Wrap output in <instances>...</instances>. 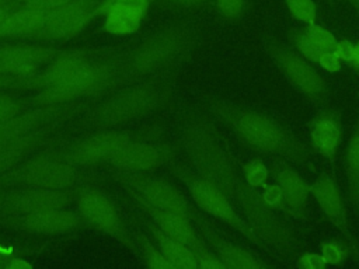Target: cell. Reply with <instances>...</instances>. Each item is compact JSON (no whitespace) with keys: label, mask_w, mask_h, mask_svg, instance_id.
<instances>
[{"label":"cell","mask_w":359,"mask_h":269,"mask_svg":"<svg viewBox=\"0 0 359 269\" xmlns=\"http://www.w3.org/2000/svg\"><path fill=\"white\" fill-rule=\"evenodd\" d=\"M170 168H171V172L187 186L195 206L199 210L227 224L230 228L237 231L243 238H245L251 244L264 247V244L255 235V233L250 228L244 217H241L236 212L234 205L217 186H215L212 182L206 181L199 174L188 170L184 165L171 163Z\"/></svg>","instance_id":"7"},{"label":"cell","mask_w":359,"mask_h":269,"mask_svg":"<svg viewBox=\"0 0 359 269\" xmlns=\"http://www.w3.org/2000/svg\"><path fill=\"white\" fill-rule=\"evenodd\" d=\"M212 1L215 4L217 14L229 22L240 21L245 15L250 7L248 0H212Z\"/></svg>","instance_id":"32"},{"label":"cell","mask_w":359,"mask_h":269,"mask_svg":"<svg viewBox=\"0 0 359 269\" xmlns=\"http://www.w3.org/2000/svg\"><path fill=\"white\" fill-rule=\"evenodd\" d=\"M296 266H299L302 269H324L328 265L321 254L306 252L297 258Z\"/></svg>","instance_id":"40"},{"label":"cell","mask_w":359,"mask_h":269,"mask_svg":"<svg viewBox=\"0 0 359 269\" xmlns=\"http://www.w3.org/2000/svg\"><path fill=\"white\" fill-rule=\"evenodd\" d=\"M73 119L63 118L53 120L34 132L15 137L0 146V175L10 171L25 158L31 157L36 150L48 146L60 134L62 126Z\"/></svg>","instance_id":"19"},{"label":"cell","mask_w":359,"mask_h":269,"mask_svg":"<svg viewBox=\"0 0 359 269\" xmlns=\"http://www.w3.org/2000/svg\"><path fill=\"white\" fill-rule=\"evenodd\" d=\"M172 158L174 150L170 146L140 134L116 151L105 165L119 172H149L171 163Z\"/></svg>","instance_id":"16"},{"label":"cell","mask_w":359,"mask_h":269,"mask_svg":"<svg viewBox=\"0 0 359 269\" xmlns=\"http://www.w3.org/2000/svg\"><path fill=\"white\" fill-rule=\"evenodd\" d=\"M121 50L112 49L105 56L88 63L67 80L35 91L28 98L32 106L62 105L76 101H87L88 98H100L116 87L121 67Z\"/></svg>","instance_id":"5"},{"label":"cell","mask_w":359,"mask_h":269,"mask_svg":"<svg viewBox=\"0 0 359 269\" xmlns=\"http://www.w3.org/2000/svg\"><path fill=\"white\" fill-rule=\"evenodd\" d=\"M0 224L32 235H63L87 227L77 210L74 212L67 207L1 216Z\"/></svg>","instance_id":"14"},{"label":"cell","mask_w":359,"mask_h":269,"mask_svg":"<svg viewBox=\"0 0 359 269\" xmlns=\"http://www.w3.org/2000/svg\"><path fill=\"white\" fill-rule=\"evenodd\" d=\"M289 41L290 43L294 46V49L304 56L307 60H310L311 63H317V59L320 57V55L323 53V50H320L306 35V32L303 31V28L300 29H294L293 32L289 34Z\"/></svg>","instance_id":"35"},{"label":"cell","mask_w":359,"mask_h":269,"mask_svg":"<svg viewBox=\"0 0 359 269\" xmlns=\"http://www.w3.org/2000/svg\"><path fill=\"white\" fill-rule=\"evenodd\" d=\"M15 81H17L15 77L6 76V74H0V91H1V90H11Z\"/></svg>","instance_id":"45"},{"label":"cell","mask_w":359,"mask_h":269,"mask_svg":"<svg viewBox=\"0 0 359 269\" xmlns=\"http://www.w3.org/2000/svg\"><path fill=\"white\" fill-rule=\"evenodd\" d=\"M142 210L146 213V216L165 234L174 237L175 240L184 242L189 248L196 245L202 237L199 235V231L194 226L192 220L181 213L171 212V210H164L154 207L142 199L137 198H130Z\"/></svg>","instance_id":"23"},{"label":"cell","mask_w":359,"mask_h":269,"mask_svg":"<svg viewBox=\"0 0 359 269\" xmlns=\"http://www.w3.org/2000/svg\"><path fill=\"white\" fill-rule=\"evenodd\" d=\"M74 202L77 213L81 216L87 227L116 240L139 258L133 234L126 228L114 200L101 188L88 184L79 186L76 189Z\"/></svg>","instance_id":"8"},{"label":"cell","mask_w":359,"mask_h":269,"mask_svg":"<svg viewBox=\"0 0 359 269\" xmlns=\"http://www.w3.org/2000/svg\"><path fill=\"white\" fill-rule=\"evenodd\" d=\"M208 109L247 149L258 154L283 157L299 165L310 164L307 147L282 123L266 113L219 99L209 101Z\"/></svg>","instance_id":"3"},{"label":"cell","mask_w":359,"mask_h":269,"mask_svg":"<svg viewBox=\"0 0 359 269\" xmlns=\"http://www.w3.org/2000/svg\"><path fill=\"white\" fill-rule=\"evenodd\" d=\"M181 144L195 172L217 186L243 210L244 220L264 245L283 254L293 251L289 228L265 205L261 192L244 181L209 116L192 112L182 126Z\"/></svg>","instance_id":"1"},{"label":"cell","mask_w":359,"mask_h":269,"mask_svg":"<svg viewBox=\"0 0 359 269\" xmlns=\"http://www.w3.org/2000/svg\"><path fill=\"white\" fill-rule=\"evenodd\" d=\"M151 1L144 0H102L100 17L104 18L102 28L115 36L135 34L144 20Z\"/></svg>","instance_id":"22"},{"label":"cell","mask_w":359,"mask_h":269,"mask_svg":"<svg viewBox=\"0 0 359 269\" xmlns=\"http://www.w3.org/2000/svg\"><path fill=\"white\" fill-rule=\"evenodd\" d=\"M72 0H22V7L39 10L43 13H52Z\"/></svg>","instance_id":"39"},{"label":"cell","mask_w":359,"mask_h":269,"mask_svg":"<svg viewBox=\"0 0 359 269\" xmlns=\"http://www.w3.org/2000/svg\"><path fill=\"white\" fill-rule=\"evenodd\" d=\"M136 132L121 129H95L93 133L70 143L57 144L56 140L49 143L45 150L76 167L87 168L98 164H107L116 151L126 143L137 137Z\"/></svg>","instance_id":"9"},{"label":"cell","mask_w":359,"mask_h":269,"mask_svg":"<svg viewBox=\"0 0 359 269\" xmlns=\"http://www.w3.org/2000/svg\"><path fill=\"white\" fill-rule=\"evenodd\" d=\"M358 69H359V41L355 43V48H353V57H352V62Z\"/></svg>","instance_id":"47"},{"label":"cell","mask_w":359,"mask_h":269,"mask_svg":"<svg viewBox=\"0 0 359 269\" xmlns=\"http://www.w3.org/2000/svg\"><path fill=\"white\" fill-rule=\"evenodd\" d=\"M195 262H196V268H205V269H226L224 265L220 262V259L216 256V254L212 251V248L208 245V242L205 241V238L202 237V240L194 245L191 248Z\"/></svg>","instance_id":"37"},{"label":"cell","mask_w":359,"mask_h":269,"mask_svg":"<svg viewBox=\"0 0 359 269\" xmlns=\"http://www.w3.org/2000/svg\"><path fill=\"white\" fill-rule=\"evenodd\" d=\"M175 92L171 76H153L116 88L87 106L76 116L88 129H116L167 106Z\"/></svg>","instance_id":"2"},{"label":"cell","mask_w":359,"mask_h":269,"mask_svg":"<svg viewBox=\"0 0 359 269\" xmlns=\"http://www.w3.org/2000/svg\"><path fill=\"white\" fill-rule=\"evenodd\" d=\"M62 49L50 45H3L0 46V74L15 78L41 70Z\"/></svg>","instance_id":"18"},{"label":"cell","mask_w":359,"mask_h":269,"mask_svg":"<svg viewBox=\"0 0 359 269\" xmlns=\"http://www.w3.org/2000/svg\"><path fill=\"white\" fill-rule=\"evenodd\" d=\"M157 1L160 3V6L170 7V8L191 10V8H199L212 0H157Z\"/></svg>","instance_id":"43"},{"label":"cell","mask_w":359,"mask_h":269,"mask_svg":"<svg viewBox=\"0 0 359 269\" xmlns=\"http://www.w3.org/2000/svg\"><path fill=\"white\" fill-rule=\"evenodd\" d=\"M102 0H72L49 13L43 27L32 39L53 42L70 39L83 32L97 17Z\"/></svg>","instance_id":"13"},{"label":"cell","mask_w":359,"mask_h":269,"mask_svg":"<svg viewBox=\"0 0 359 269\" xmlns=\"http://www.w3.org/2000/svg\"><path fill=\"white\" fill-rule=\"evenodd\" d=\"M345 174L348 196L359 209V119L346 143Z\"/></svg>","instance_id":"28"},{"label":"cell","mask_w":359,"mask_h":269,"mask_svg":"<svg viewBox=\"0 0 359 269\" xmlns=\"http://www.w3.org/2000/svg\"><path fill=\"white\" fill-rule=\"evenodd\" d=\"M317 64L328 73H337L342 67V62L335 56L332 50H324L317 59Z\"/></svg>","instance_id":"41"},{"label":"cell","mask_w":359,"mask_h":269,"mask_svg":"<svg viewBox=\"0 0 359 269\" xmlns=\"http://www.w3.org/2000/svg\"><path fill=\"white\" fill-rule=\"evenodd\" d=\"M13 249L11 248H4L3 245H0V268H4L6 262L13 256Z\"/></svg>","instance_id":"46"},{"label":"cell","mask_w":359,"mask_h":269,"mask_svg":"<svg viewBox=\"0 0 359 269\" xmlns=\"http://www.w3.org/2000/svg\"><path fill=\"white\" fill-rule=\"evenodd\" d=\"M341 119L334 111L318 113L310 126L311 149L321 157L332 161L341 142Z\"/></svg>","instance_id":"25"},{"label":"cell","mask_w":359,"mask_h":269,"mask_svg":"<svg viewBox=\"0 0 359 269\" xmlns=\"http://www.w3.org/2000/svg\"><path fill=\"white\" fill-rule=\"evenodd\" d=\"M76 189H39L28 186L0 188V217L67 207L74 202Z\"/></svg>","instance_id":"15"},{"label":"cell","mask_w":359,"mask_h":269,"mask_svg":"<svg viewBox=\"0 0 359 269\" xmlns=\"http://www.w3.org/2000/svg\"><path fill=\"white\" fill-rule=\"evenodd\" d=\"M196 41L195 29L182 22L150 34L132 50L122 53L115 90L177 66L191 55Z\"/></svg>","instance_id":"4"},{"label":"cell","mask_w":359,"mask_h":269,"mask_svg":"<svg viewBox=\"0 0 359 269\" xmlns=\"http://www.w3.org/2000/svg\"><path fill=\"white\" fill-rule=\"evenodd\" d=\"M265 50L275 62L286 81L302 95L317 104H327L330 98L328 85L324 77L313 67L311 62L297 50L287 48L278 41H266Z\"/></svg>","instance_id":"10"},{"label":"cell","mask_w":359,"mask_h":269,"mask_svg":"<svg viewBox=\"0 0 359 269\" xmlns=\"http://www.w3.org/2000/svg\"><path fill=\"white\" fill-rule=\"evenodd\" d=\"M303 31L306 32L307 38L323 52L324 50H332L337 41H338L331 31H328L327 28H324V27H321L316 22L304 25Z\"/></svg>","instance_id":"36"},{"label":"cell","mask_w":359,"mask_h":269,"mask_svg":"<svg viewBox=\"0 0 359 269\" xmlns=\"http://www.w3.org/2000/svg\"><path fill=\"white\" fill-rule=\"evenodd\" d=\"M135 241L139 251V259L151 269H174L171 262L163 255L158 247L153 242V240L144 233L137 230L135 234Z\"/></svg>","instance_id":"29"},{"label":"cell","mask_w":359,"mask_h":269,"mask_svg":"<svg viewBox=\"0 0 359 269\" xmlns=\"http://www.w3.org/2000/svg\"><path fill=\"white\" fill-rule=\"evenodd\" d=\"M114 48H80L70 50H60L52 60H49L36 73L17 78L10 91H39L52 85H56L79 70H81L88 63L105 56Z\"/></svg>","instance_id":"12"},{"label":"cell","mask_w":359,"mask_h":269,"mask_svg":"<svg viewBox=\"0 0 359 269\" xmlns=\"http://www.w3.org/2000/svg\"><path fill=\"white\" fill-rule=\"evenodd\" d=\"M320 254L325 259L327 265H339L348 259L349 255H353L348 242L339 240H327L320 244Z\"/></svg>","instance_id":"31"},{"label":"cell","mask_w":359,"mask_h":269,"mask_svg":"<svg viewBox=\"0 0 359 269\" xmlns=\"http://www.w3.org/2000/svg\"><path fill=\"white\" fill-rule=\"evenodd\" d=\"M192 223L226 269H261L268 266L252 252L223 237L201 213L192 219Z\"/></svg>","instance_id":"20"},{"label":"cell","mask_w":359,"mask_h":269,"mask_svg":"<svg viewBox=\"0 0 359 269\" xmlns=\"http://www.w3.org/2000/svg\"><path fill=\"white\" fill-rule=\"evenodd\" d=\"M348 3H351L356 10H359V0H346Z\"/></svg>","instance_id":"48"},{"label":"cell","mask_w":359,"mask_h":269,"mask_svg":"<svg viewBox=\"0 0 359 269\" xmlns=\"http://www.w3.org/2000/svg\"><path fill=\"white\" fill-rule=\"evenodd\" d=\"M88 102L90 101H76L62 105L32 106L8 120L0 122V146L15 137L34 132L53 120L63 118L74 119Z\"/></svg>","instance_id":"17"},{"label":"cell","mask_w":359,"mask_h":269,"mask_svg":"<svg viewBox=\"0 0 359 269\" xmlns=\"http://www.w3.org/2000/svg\"><path fill=\"white\" fill-rule=\"evenodd\" d=\"M91 177L50 153L32 154L22 163L0 175V188L28 186L39 189H77L88 184Z\"/></svg>","instance_id":"6"},{"label":"cell","mask_w":359,"mask_h":269,"mask_svg":"<svg viewBox=\"0 0 359 269\" xmlns=\"http://www.w3.org/2000/svg\"><path fill=\"white\" fill-rule=\"evenodd\" d=\"M28 269V268H32V263L28 262L25 258H20V256H15L13 255L4 265V269Z\"/></svg>","instance_id":"44"},{"label":"cell","mask_w":359,"mask_h":269,"mask_svg":"<svg viewBox=\"0 0 359 269\" xmlns=\"http://www.w3.org/2000/svg\"><path fill=\"white\" fill-rule=\"evenodd\" d=\"M241 175L248 185L259 189L266 185L269 171H268L266 165L261 160L257 158V160H251V161L243 164Z\"/></svg>","instance_id":"34"},{"label":"cell","mask_w":359,"mask_h":269,"mask_svg":"<svg viewBox=\"0 0 359 269\" xmlns=\"http://www.w3.org/2000/svg\"><path fill=\"white\" fill-rule=\"evenodd\" d=\"M353 48L355 43H352L349 39H339L337 41L332 52L335 53V56L341 60V62H352L353 57Z\"/></svg>","instance_id":"42"},{"label":"cell","mask_w":359,"mask_h":269,"mask_svg":"<svg viewBox=\"0 0 359 269\" xmlns=\"http://www.w3.org/2000/svg\"><path fill=\"white\" fill-rule=\"evenodd\" d=\"M272 175L275 182L282 189L286 203V214L304 220V209L310 195V185L297 171L286 164H275L272 168Z\"/></svg>","instance_id":"24"},{"label":"cell","mask_w":359,"mask_h":269,"mask_svg":"<svg viewBox=\"0 0 359 269\" xmlns=\"http://www.w3.org/2000/svg\"><path fill=\"white\" fill-rule=\"evenodd\" d=\"M111 175L130 198L142 199L158 209L181 213L191 220L199 213L185 195L165 179L150 177L146 172L111 171Z\"/></svg>","instance_id":"11"},{"label":"cell","mask_w":359,"mask_h":269,"mask_svg":"<svg viewBox=\"0 0 359 269\" xmlns=\"http://www.w3.org/2000/svg\"><path fill=\"white\" fill-rule=\"evenodd\" d=\"M289 14L299 22L314 24L317 20V6L313 0H285Z\"/></svg>","instance_id":"33"},{"label":"cell","mask_w":359,"mask_h":269,"mask_svg":"<svg viewBox=\"0 0 359 269\" xmlns=\"http://www.w3.org/2000/svg\"><path fill=\"white\" fill-rule=\"evenodd\" d=\"M32 108L28 98H21L14 92H8L7 90L0 91V122L8 120L24 111Z\"/></svg>","instance_id":"30"},{"label":"cell","mask_w":359,"mask_h":269,"mask_svg":"<svg viewBox=\"0 0 359 269\" xmlns=\"http://www.w3.org/2000/svg\"><path fill=\"white\" fill-rule=\"evenodd\" d=\"M261 196L265 202V205L272 209L273 212H283L286 214V203H285V198L282 193V189L279 188V185L276 182L273 184H266L262 188Z\"/></svg>","instance_id":"38"},{"label":"cell","mask_w":359,"mask_h":269,"mask_svg":"<svg viewBox=\"0 0 359 269\" xmlns=\"http://www.w3.org/2000/svg\"><path fill=\"white\" fill-rule=\"evenodd\" d=\"M144 228L153 242L158 247L163 255L171 262V265L178 269H195L196 262L194 254L188 245L175 240L174 237L161 231L151 220H143Z\"/></svg>","instance_id":"27"},{"label":"cell","mask_w":359,"mask_h":269,"mask_svg":"<svg viewBox=\"0 0 359 269\" xmlns=\"http://www.w3.org/2000/svg\"><path fill=\"white\" fill-rule=\"evenodd\" d=\"M49 13H43L34 8L20 7L11 11L0 22V39L14 38H34L36 32L43 27Z\"/></svg>","instance_id":"26"},{"label":"cell","mask_w":359,"mask_h":269,"mask_svg":"<svg viewBox=\"0 0 359 269\" xmlns=\"http://www.w3.org/2000/svg\"><path fill=\"white\" fill-rule=\"evenodd\" d=\"M310 193L316 199L318 207L321 209L325 219L337 227L342 235L345 237L346 242L349 244L353 255L359 256V249L356 247V242L349 231L346 214H345V206L342 202L341 191L337 185V181L330 174H321L317 177V179L310 185Z\"/></svg>","instance_id":"21"}]
</instances>
